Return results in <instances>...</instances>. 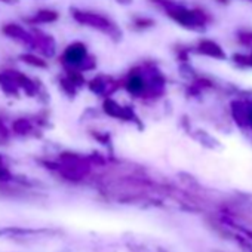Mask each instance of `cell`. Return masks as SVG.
Instances as JSON below:
<instances>
[{"mask_svg":"<svg viewBox=\"0 0 252 252\" xmlns=\"http://www.w3.org/2000/svg\"><path fill=\"white\" fill-rule=\"evenodd\" d=\"M83 57H85V48L80 46V45L70 46L68 51H67V54H65V60L68 63H74V64L80 63L83 60Z\"/></svg>","mask_w":252,"mask_h":252,"instance_id":"1","label":"cell"},{"mask_svg":"<svg viewBox=\"0 0 252 252\" xmlns=\"http://www.w3.org/2000/svg\"><path fill=\"white\" fill-rule=\"evenodd\" d=\"M199 49H200V52H203L206 55H211V57H215V58H224L222 49L218 45H215L214 42H203Z\"/></svg>","mask_w":252,"mask_h":252,"instance_id":"2","label":"cell"},{"mask_svg":"<svg viewBox=\"0 0 252 252\" xmlns=\"http://www.w3.org/2000/svg\"><path fill=\"white\" fill-rule=\"evenodd\" d=\"M248 120H249V122L252 123V111H251V113L248 114Z\"/></svg>","mask_w":252,"mask_h":252,"instance_id":"3","label":"cell"},{"mask_svg":"<svg viewBox=\"0 0 252 252\" xmlns=\"http://www.w3.org/2000/svg\"><path fill=\"white\" fill-rule=\"evenodd\" d=\"M251 60H252V57H251Z\"/></svg>","mask_w":252,"mask_h":252,"instance_id":"4","label":"cell"}]
</instances>
